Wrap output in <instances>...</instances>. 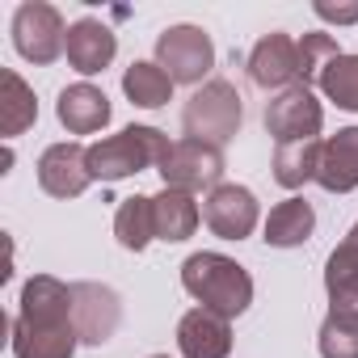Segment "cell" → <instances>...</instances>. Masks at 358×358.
Masks as SVG:
<instances>
[{
	"mask_svg": "<svg viewBox=\"0 0 358 358\" xmlns=\"http://www.w3.org/2000/svg\"><path fill=\"white\" fill-rule=\"evenodd\" d=\"M80 345L72 316V287L55 274H34L22 287L13 316V358H72Z\"/></svg>",
	"mask_w": 358,
	"mask_h": 358,
	"instance_id": "6da1fadb",
	"label": "cell"
},
{
	"mask_svg": "<svg viewBox=\"0 0 358 358\" xmlns=\"http://www.w3.org/2000/svg\"><path fill=\"white\" fill-rule=\"evenodd\" d=\"M182 287L190 299H199V308H211L220 316H241L253 303V278L241 262L224 257V253H190L182 262Z\"/></svg>",
	"mask_w": 358,
	"mask_h": 358,
	"instance_id": "7a4b0ae2",
	"label": "cell"
},
{
	"mask_svg": "<svg viewBox=\"0 0 358 358\" xmlns=\"http://www.w3.org/2000/svg\"><path fill=\"white\" fill-rule=\"evenodd\" d=\"M169 135L156 127H122L118 135H106L89 148V169L93 182H122L143 169H160L164 152H169Z\"/></svg>",
	"mask_w": 358,
	"mask_h": 358,
	"instance_id": "3957f363",
	"label": "cell"
},
{
	"mask_svg": "<svg viewBox=\"0 0 358 358\" xmlns=\"http://www.w3.org/2000/svg\"><path fill=\"white\" fill-rule=\"evenodd\" d=\"M241 122H245V101H241L236 85H228V80H207L182 110L186 139H199L211 148H224L228 139H236Z\"/></svg>",
	"mask_w": 358,
	"mask_h": 358,
	"instance_id": "277c9868",
	"label": "cell"
},
{
	"mask_svg": "<svg viewBox=\"0 0 358 358\" xmlns=\"http://www.w3.org/2000/svg\"><path fill=\"white\" fill-rule=\"evenodd\" d=\"M160 177L164 190H182V194H199V190H215L224 186V148L199 143V139H173V148L160 160Z\"/></svg>",
	"mask_w": 358,
	"mask_h": 358,
	"instance_id": "5b68a950",
	"label": "cell"
},
{
	"mask_svg": "<svg viewBox=\"0 0 358 358\" xmlns=\"http://www.w3.org/2000/svg\"><path fill=\"white\" fill-rule=\"evenodd\" d=\"M156 64L173 85H203V76L215 68V43L199 26H169L156 38Z\"/></svg>",
	"mask_w": 358,
	"mask_h": 358,
	"instance_id": "8992f818",
	"label": "cell"
},
{
	"mask_svg": "<svg viewBox=\"0 0 358 358\" xmlns=\"http://www.w3.org/2000/svg\"><path fill=\"white\" fill-rule=\"evenodd\" d=\"M64 43H68V26L59 17L55 5H47V0H26V5H17L13 13V47L22 59L47 68L64 55Z\"/></svg>",
	"mask_w": 358,
	"mask_h": 358,
	"instance_id": "52a82bcc",
	"label": "cell"
},
{
	"mask_svg": "<svg viewBox=\"0 0 358 358\" xmlns=\"http://www.w3.org/2000/svg\"><path fill=\"white\" fill-rule=\"evenodd\" d=\"M324 127V106L308 85H291L266 101V131L274 143H308Z\"/></svg>",
	"mask_w": 358,
	"mask_h": 358,
	"instance_id": "ba28073f",
	"label": "cell"
},
{
	"mask_svg": "<svg viewBox=\"0 0 358 358\" xmlns=\"http://www.w3.org/2000/svg\"><path fill=\"white\" fill-rule=\"evenodd\" d=\"M72 316H76V333L85 345H106L118 333L122 299L106 282H72Z\"/></svg>",
	"mask_w": 358,
	"mask_h": 358,
	"instance_id": "9c48e42d",
	"label": "cell"
},
{
	"mask_svg": "<svg viewBox=\"0 0 358 358\" xmlns=\"http://www.w3.org/2000/svg\"><path fill=\"white\" fill-rule=\"evenodd\" d=\"M203 220H207V228H211L220 241H245V236H253V228H257V220H262V207H257V199H253L249 186L224 182V186H215V190L207 194Z\"/></svg>",
	"mask_w": 358,
	"mask_h": 358,
	"instance_id": "30bf717a",
	"label": "cell"
},
{
	"mask_svg": "<svg viewBox=\"0 0 358 358\" xmlns=\"http://www.w3.org/2000/svg\"><path fill=\"white\" fill-rule=\"evenodd\" d=\"M38 186L51 199H80L93 186V169H89V148L80 143H51L38 156Z\"/></svg>",
	"mask_w": 358,
	"mask_h": 358,
	"instance_id": "8fae6325",
	"label": "cell"
},
{
	"mask_svg": "<svg viewBox=\"0 0 358 358\" xmlns=\"http://www.w3.org/2000/svg\"><path fill=\"white\" fill-rule=\"evenodd\" d=\"M249 80L257 89H270V93L299 85V43L282 30L262 34L249 51Z\"/></svg>",
	"mask_w": 358,
	"mask_h": 358,
	"instance_id": "7c38bea8",
	"label": "cell"
},
{
	"mask_svg": "<svg viewBox=\"0 0 358 358\" xmlns=\"http://www.w3.org/2000/svg\"><path fill=\"white\" fill-rule=\"evenodd\" d=\"M177 350H182V358H228L232 354V320L211 308H190L177 320Z\"/></svg>",
	"mask_w": 358,
	"mask_h": 358,
	"instance_id": "4fadbf2b",
	"label": "cell"
},
{
	"mask_svg": "<svg viewBox=\"0 0 358 358\" xmlns=\"http://www.w3.org/2000/svg\"><path fill=\"white\" fill-rule=\"evenodd\" d=\"M64 55H68V64H72L80 76H97V72H106V68L114 64V55H118V38H114V30H110L106 22H97V17H80V22L68 26Z\"/></svg>",
	"mask_w": 358,
	"mask_h": 358,
	"instance_id": "5bb4252c",
	"label": "cell"
},
{
	"mask_svg": "<svg viewBox=\"0 0 358 358\" xmlns=\"http://www.w3.org/2000/svg\"><path fill=\"white\" fill-rule=\"evenodd\" d=\"M316 182L329 194H350L358 190V127H341L320 143V169Z\"/></svg>",
	"mask_w": 358,
	"mask_h": 358,
	"instance_id": "9a60e30c",
	"label": "cell"
},
{
	"mask_svg": "<svg viewBox=\"0 0 358 358\" xmlns=\"http://www.w3.org/2000/svg\"><path fill=\"white\" fill-rule=\"evenodd\" d=\"M55 114H59V122H64L68 135H93V131H101V127L110 122L114 106H110V97H106L97 85L80 80V85H68V89L59 93Z\"/></svg>",
	"mask_w": 358,
	"mask_h": 358,
	"instance_id": "2e32d148",
	"label": "cell"
},
{
	"mask_svg": "<svg viewBox=\"0 0 358 358\" xmlns=\"http://www.w3.org/2000/svg\"><path fill=\"white\" fill-rule=\"evenodd\" d=\"M152 220H156V241H169V245H182L199 232V203L194 194H182V190H160L152 194Z\"/></svg>",
	"mask_w": 358,
	"mask_h": 358,
	"instance_id": "e0dca14e",
	"label": "cell"
},
{
	"mask_svg": "<svg viewBox=\"0 0 358 358\" xmlns=\"http://www.w3.org/2000/svg\"><path fill=\"white\" fill-rule=\"evenodd\" d=\"M312 232H316V211L308 199H287L266 220V245L274 249H299L312 241Z\"/></svg>",
	"mask_w": 358,
	"mask_h": 358,
	"instance_id": "ac0fdd59",
	"label": "cell"
},
{
	"mask_svg": "<svg viewBox=\"0 0 358 358\" xmlns=\"http://www.w3.org/2000/svg\"><path fill=\"white\" fill-rule=\"evenodd\" d=\"M34 122H38L34 89L13 68H5V72H0V131H5V139H13V135H22Z\"/></svg>",
	"mask_w": 358,
	"mask_h": 358,
	"instance_id": "d6986e66",
	"label": "cell"
},
{
	"mask_svg": "<svg viewBox=\"0 0 358 358\" xmlns=\"http://www.w3.org/2000/svg\"><path fill=\"white\" fill-rule=\"evenodd\" d=\"M122 93L139 110H160V106L173 101V80H169V72L156 59H135L122 72Z\"/></svg>",
	"mask_w": 358,
	"mask_h": 358,
	"instance_id": "ffe728a7",
	"label": "cell"
},
{
	"mask_svg": "<svg viewBox=\"0 0 358 358\" xmlns=\"http://www.w3.org/2000/svg\"><path fill=\"white\" fill-rule=\"evenodd\" d=\"M114 236L127 253H143L156 241V220H152V194H131L118 203L114 215Z\"/></svg>",
	"mask_w": 358,
	"mask_h": 358,
	"instance_id": "44dd1931",
	"label": "cell"
},
{
	"mask_svg": "<svg viewBox=\"0 0 358 358\" xmlns=\"http://www.w3.org/2000/svg\"><path fill=\"white\" fill-rule=\"evenodd\" d=\"M320 143H324V139L278 143V148H274V182H278L282 190H299V186L316 182V169H320Z\"/></svg>",
	"mask_w": 358,
	"mask_h": 358,
	"instance_id": "7402d4cb",
	"label": "cell"
},
{
	"mask_svg": "<svg viewBox=\"0 0 358 358\" xmlns=\"http://www.w3.org/2000/svg\"><path fill=\"white\" fill-rule=\"evenodd\" d=\"M316 85H320V93H324L337 110L358 114V55H345V51H341L333 64L320 68Z\"/></svg>",
	"mask_w": 358,
	"mask_h": 358,
	"instance_id": "603a6c76",
	"label": "cell"
},
{
	"mask_svg": "<svg viewBox=\"0 0 358 358\" xmlns=\"http://www.w3.org/2000/svg\"><path fill=\"white\" fill-rule=\"evenodd\" d=\"M337 55H341V47H337V38H333V34H320V30L303 34V38H299V85H308V89H312V80L320 76V68H324V64H333Z\"/></svg>",
	"mask_w": 358,
	"mask_h": 358,
	"instance_id": "cb8c5ba5",
	"label": "cell"
},
{
	"mask_svg": "<svg viewBox=\"0 0 358 358\" xmlns=\"http://www.w3.org/2000/svg\"><path fill=\"white\" fill-rule=\"evenodd\" d=\"M316 345H320V358H358V329L337 316H324Z\"/></svg>",
	"mask_w": 358,
	"mask_h": 358,
	"instance_id": "d4e9b609",
	"label": "cell"
},
{
	"mask_svg": "<svg viewBox=\"0 0 358 358\" xmlns=\"http://www.w3.org/2000/svg\"><path fill=\"white\" fill-rule=\"evenodd\" d=\"M329 316L345 320L358 329V282H345V287H329Z\"/></svg>",
	"mask_w": 358,
	"mask_h": 358,
	"instance_id": "484cf974",
	"label": "cell"
},
{
	"mask_svg": "<svg viewBox=\"0 0 358 358\" xmlns=\"http://www.w3.org/2000/svg\"><path fill=\"white\" fill-rule=\"evenodd\" d=\"M316 17L320 22H333V26H354L358 22V0L354 5H333V0H316Z\"/></svg>",
	"mask_w": 358,
	"mask_h": 358,
	"instance_id": "4316f807",
	"label": "cell"
},
{
	"mask_svg": "<svg viewBox=\"0 0 358 358\" xmlns=\"http://www.w3.org/2000/svg\"><path fill=\"white\" fill-rule=\"evenodd\" d=\"M345 241H354V245H358V220H354V228L345 232Z\"/></svg>",
	"mask_w": 358,
	"mask_h": 358,
	"instance_id": "83f0119b",
	"label": "cell"
},
{
	"mask_svg": "<svg viewBox=\"0 0 358 358\" xmlns=\"http://www.w3.org/2000/svg\"><path fill=\"white\" fill-rule=\"evenodd\" d=\"M152 358H169V354H152Z\"/></svg>",
	"mask_w": 358,
	"mask_h": 358,
	"instance_id": "f1b7e54d",
	"label": "cell"
}]
</instances>
